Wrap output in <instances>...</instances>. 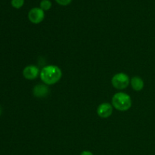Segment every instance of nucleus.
I'll return each mask as SVG.
<instances>
[{"mask_svg": "<svg viewBox=\"0 0 155 155\" xmlns=\"http://www.w3.org/2000/svg\"><path fill=\"white\" fill-rule=\"evenodd\" d=\"M40 79L45 85H54L61 80L62 77L61 70L56 65H48L41 70Z\"/></svg>", "mask_w": 155, "mask_h": 155, "instance_id": "f257e3e1", "label": "nucleus"}, {"mask_svg": "<svg viewBox=\"0 0 155 155\" xmlns=\"http://www.w3.org/2000/svg\"><path fill=\"white\" fill-rule=\"evenodd\" d=\"M112 105L120 111H127L132 107L131 97L125 92H117L112 98Z\"/></svg>", "mask_w": 155, "mask_h": 155, "instance_id": "f03ea898", "label": "nucleus"}, {"mask_svg": "<svg viewBox=\"0 0 155 155\" xmlns=\"http://www.w3.org/2000/svg\"><path fill=\"white\" fill-rule=\"evenodd\" d=\"M130 83V77L124 73L117 74L112 77V86L117 89H124L129 86Z\"/></svg>", "mask_w": 155, "mask_h": 155, "instance_id": "7ed1b4c3", "label": "nucleus"}, {"mask_svg": "<svg viewBox=\"0 0 155 155\" xmlns=\"http://www.w3.org/2000/svg\"><path fill=\"white\" fill-rule=\"evenodd\" d=\"M45 18L44 11L40 8H33L30 9L28 13V19L34 24H40Z\"/></svg>", "mask_w": 155, "mask_h": 155, "instance_id": "20e7f679", "label": "nucleus"}, {"mask_svg": "<svg viewBox=\"0 0 155 155\" xmlns=\"http://www.w3.org/2000/svg\"><path fill=\"white\" fill-rule=\"evenodd\" d=\"M40 74L39 68L35 65H28L23 71V75L24 78L29 80H35Z\"/></svg>", "mask_w": 155, "mask_h": 155, "instance_id": "39448f33", "label": "nucleus"}, {"mask_svg": "<svg viewBox=\"0 0 155 155\" xmlns=\"http://www.w3.org/2000/svg\"><path fill=\"white\" fill-rule=\"evenodd\" d=\"M113 113V106L109 103H102L97 108V114L101 118H107Z\"/></svg>", "mask_w": 155, "mask_h": 155, "instance_id": "423d86ee", "label": "nucleus"}, {"mask_svg": "<svg viewBox=\"0 0 155 155\" xmlns=\"http://www.w3.org/2000/svg\"><path fill=\"white\" fill-rule=\"evenodd\" d=\"M33 93L35 95V97L42 98V97L46 96L47 94L48 93V89L45 85H37L33 88Z\"/></svg>", "mask_w": 155, "mask_h": 155, "instance_id": "0eeeda50", "label": "nucleus"}, {"mask_svg": "<svg viewBox=\"0 0 155 155\" xmlns=\"http://www.w3.org/2000/svg\"><path fill=\"white\" fill-rule=\"evenodd\" d=\"M130 84H131L133 89L137 92L142 90V89L144 88L143 80L139 77H133L130 80Z\"/></svg>", "mask_w": 155, "mask_h": 155, "instance_id": "6e6552de", "label": "nucleus"}, {"mask_svg": "<svg viewBox=\"0 0 155 155\" xmlns=\"http://www.w3.org/2000/svg\"><path fill=\"white\" fill-rule=\"evenodd\" d=\"M40 8L43 11H48L51 8V2L50 0H42L40 2Z\"/></svg>", "mask_w": 155, "mask_h": 155, "instance_id": "1a4fd4ad", "label": "nucleus"}, {"mask_svg": "<svg viewBox=\"0 0 155 155\" xmlns=\"http://www.w3.org/2000/svg\"><path fill=\"white\" fill-rule=\"evenodd\" d=\"M24 4V0H12V5L15 8H21Z\"/></svg>", "mask_w": 155, "mask_h": 155, "instance_id": "9d476101", "label": "nucleus"}, {"mask_svg": "<svg viewBox=\"0 0 155 155\" xmlns=\"http://www.w3.org/2000/svg\"><path fill=\"white\" fill-rule=\"evenodd\" d=\"M55 1L56 2H57L58 4L60 5L66 6V5H68L69 4H71L72 0H55Z\"/></svg>", "mask_w": 155, "mask_h": 155, "instance_id": "9b49d317", "label": "nucleus"}, {"mask_svg": "<svg viewBox=\"0 0 155 155\" xmlns=\"http://www.w3.org/2000/svg\"><path fill=\"white\" fill-rule=\"evenodd\" d=\"M80 155H93V154L89 151H83Z\"/></svg>", "mask_w": 155, "mask_h": 155, "instance_id": "f8f14e48", "label": "nucleus"}, {"mask_svg": "<svg viewBox=\"0 0 155 155\" xmlns=\"http://www.w3.org/2000/svg\"><path fill=\"white\" fill-rule=\"evenodd\" d=\"M0 114H1V108H0Z\"/></svg>", "mask_w": 155, "mask_h": 155, "instance_id": "ddd939ff", "label": "nucleus"}]
</instances>
